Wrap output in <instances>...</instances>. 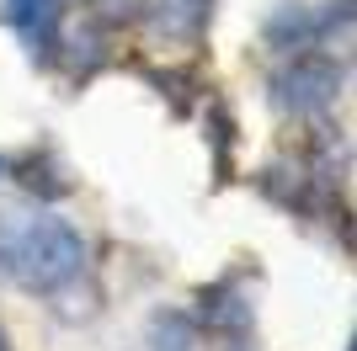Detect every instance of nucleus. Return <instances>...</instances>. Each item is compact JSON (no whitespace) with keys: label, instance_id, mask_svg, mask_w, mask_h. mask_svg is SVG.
<instances>
[{"label":"nucleus","instance_id":"obj_1","mask_svg":"<svg viewBox=\"0 0 357 351\" xmlns=\"http://www.w3.org/2000/svg\"><path fill=\"white\" fill-rule=\"evenodd\" d=\"M86 272V240L59 213H11L0 219V277L38 298H59Z\"/></svg>","mask_w":357,"mask_h":351},{"label":"nucleus","instance_id":"obj_2","mask_svg":"<svg viewBox=\"0 0 357 351\" xmlns=\"http://www.w3.org/2000/svg\"><path fill=\"white\" fill-rule=\"evenodd\" d=\"M342 91V58H331L326 48H298L288 64L267 80V102L288 117H320Z\"/></svg>","mask_w":357,"mask_h":351},{"label":"nucleus","instance_id":"obj_3","mask_svg":"<svg viewBox=\"0 0 357 351\" xmlns=\"http://www.w3.org/2000/svg\"><path fill=\"white\" fill-rule=\"evenodd\" d=\"M347 27H357V0H283L261 22V38L272 54H298V48H326Z\"/></svg>","mask_w":357,"mask_h":351},{"label":"nucleus","instance_id":"obj_4","mask_svg":"<svg viewBox=\"0 0 357 351\" xmlns=\"http://www.w3.org/2000/svg\"><path fill=\"white\" fill-rule=\"evenodd\" d=\"M64 11L70 0H0V22L22 38L38 64H54L64 48Z\"/></svg>","mask_w":357,"mask_h":351},{"label":"nucleus","instance_id":"obj_5","mask_svg":"<svg viewBox=\"0 0 357 351\" xmlns=\"http://www.w3.org/2000/svg\"><path fill=\"white\" fill-rule=\"evenodd\" d=\"M197 320L208 325V330H224V336H251L256 325V309H251V292H245V272H224L213 288L197 292Z\"/></svg>","mask_w":357,"mask_h":351},{"label":"nucleus","instance_id":"obj_6","mask_svg":"<svg viewBox=\"0 0 357 351\" xmlns=\"http://www.w3.org/2000/svg\"><path fill=\"white\" fill-rule=\"evenodd\" d=\"M149 346L155 351H251L240 336L208 330L197 314H160V320L149 325Z\"/></svg>","mask_w":357,"mask_h":351},{"label":"nucleus","instance_id":"obj_7","mask_svg":"<svg viewBox=\"0 0 357 351\" xmlns=\"http://www.w3.org/2000/svg\"><path fill=\"white\" fill-rule=\"evenodd\" d=\"M208 16H213V0H160L155 6V27L176 43H197L208 32Z\"/></svg>","mask_w":357,"mask_h":351},{"label":"nucleus","instance_id":"obj_8","mask_svg":"<svg viewBox=\"0 0 357 351\" xmlns=\"http://www.w3.org/2000/svg\"><path fill=\"white\" fill-rule=\"evenodd\" d=\"M0 351H11V341H6V330H0Z\"/></svg>","mask_w":357,"mask_h":351},{"label":"nucleus","instance_id":"obj_9","mask_svg":"<svg viewBox=\"0 0 357 351\" xmlns=\"http://www.w3.org/2000/svg\"><path fill=\"white\" fill-rule=\"evenodd\" d=\"M347 351H357V330H352V346H347Z\"/></svg>","mask_w":357,"mask_h":351},{"label":"nucleus","instance_id":"obj_10","mask_svg":"<svg viewBox=\"0 0 357 351\" xmlns=\"http://www.w3.org/2000/svg\"><path fill=\"white\" fill-rule=\"evenodd\" d=\"M0 171H6V160H0Z\"/></svg>","mask_w":357,"mask_h":351}]
</instances>
